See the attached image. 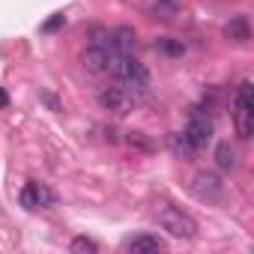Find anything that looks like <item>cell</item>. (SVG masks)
Returning <instances> with one entry per match:
<instances>
[{
	"instance_id": "cell-6",
	"label": "cell",
	"mask_w": 254,
	"mask_h": 254,
	"mask_svg": "<svg viewBox=\"0 0 254 254\" xmlns=\"http://www.w3.org/2000/svg\"><path fill=\"white\" fill-rule=\"evenodd\" d=\"M99 105L105 108V111H111V114H117V117H126L132 111V105H135V99L126 93L120 84L117 87H105L102 93H99Z\"/></svg>"
},
{
	"instance_id": "cell-17",
	"label": "cell",
	"mask_w": 254,
	"mask_h": 254,
	"mask_svg": "<svg viewBox=\"0 0 254 254\" xmlns=\"http://www.w3.org/2000/svg\"><path fill=\"white\" fill-rule=\"evenodd\" d=\"M126 141H129L132 147H141V150H153V144H150V141H144V135H141V132H129V138H126Z\"/></svg>"
},
{
	"instance_id": "cell-14",
	"label": "cell",
	"mask_w": 254,
	"mask_h": 254,
	"mask_svg": "<svg viewBox=\"0 0 254 254\" xmlns=\"http://www.w3.org/2000/svg\"><path fill=\"white\" fill-rule=\"evenodd\" d=\"M171 150H174V156H177V159H191V156L197 153V147L186 138V132L171 135Z\"/></svg>"
},
{
	"instance_id": "cell-8",
	"label": "cell",
	"mask_w": 254,
	"mask_h": 254,
	"mask_svg": "<svg viewBox=\"0 0 254 254\" xmlns=\"http://www.w3.org/2000/svg\"><path fill=\"white\" fill-rule=\"evenodd\" d=\"M108 63H111V51L102 48V45H90V48L81 54V66H84L90 75H105V72H108Z\"/></svg>"
},
{
	"instance_id": "cell-19",
	"label": "cell",
	"mask_w": 254,
	"mask_h": 254,
	"mask_svg": "<svg viewBox=\"0 0 254 254\" xmlns=\"http://www.w3.org/2000/svg\"><path fill=\"white\" fill-rule=\"evenodd\" d=\"M0 105H6V93L3 90H0Z\"/></svg>"
},
{
	"instance_id": "cell-15",
	"label": "cell",
	"mask_w": 254,
	"mask_h": 254,
	"mask_svg": "<svg viewBox=\"0 0 254 254\" xmlns=\"http://www.w3.org/2000/svg\"><path fill=\"white\" fill-rule=\"evenodd\" d=\"M69 251L72 254H99V245L93 239H87V236H75L72 245H69Z\"/></svg>"
},
{
	"instance_id": "cell-5",
	"label": "cell",
	"mask_w": 254,
	"mask_h": 254,
	"mask_svg": "<svg viewBox=\"0 0 254 254\" xmlns=\"http://www.w3.org/2000/svg\"><path fill=\"white\" fill-rule=\"evenodd\" d=\"M54 203H57V197H54V191H51L45 183L30 180V183L21 189V206H24V209H48V206H54Z\"/></svg>"
},
{
	"instance_id": "cell-1",
	"label": "cell",
	"mask_w": 254,
	"mask_h": 254,
	"mask_svg": "<svg viewBox=\"0 0 254 254\" xmlns=\"http://www.w3.org/2000/svg\"><path fill=\"white\" fill-rule=\"evenodd\" d=\"M108 72L117 78V84L129 93L132 99H141V96L150 93V72L144 69V63L135 60V54H114L111 51Z\"/></svg>"
},
{
	"instance_id": "cell-18",
	"label": "cell",
	"mask_w": 254,
	"mask_h": 254,
	"mask_svg": "<svg viewBox=\"0 0 254 254\" xmlns=\"http://www.w3.org/2000/svg\"><path fill=\"white\" fill-rule=\"evenodd\" d=\"M63 24H66V15H63V12H57L51 21H45V27H42V30H45V33H54V30H60Z\"/></svg>"
},
{
	"instance_id": "cell-3",
	"label": "cell",
	"mask_w": 254,
	"mask_h": 254,
	"mask_svg": "<svg viewBox=\"0 0 254 254\" xmlns=\"http://www.w3.org/2000/svg\"><path fill=\"white\" fill-rule=\"evenodd\" d=\"M233 126H236V135L242 141L251 138L254 132V102H251V84L242 81L236 87V96H233Z\"/></svg>"
},
{
	"instance_id": "cell-12",
	"label": "cell",
	"mask_w": 254,
	"mask_h": 254,
	"mask_svg": "<svg viewBox=\"0 0 254 254\" xmlns=\"http://www.w3.org/2000/svg\"><path fill=\"white\" fill-rule=\"evenodd\" d=\"M224 36L233 39V42H248L251 39V30H248V18L245 15H236L224 24Z\"/></svg>"
},
{
	"instance_id": "cell-7",
	"label": "cell",
	"mask_w": 254,
	"mask_h": 254,
	"mask_svg": "<svg viewBox=\"0 0 254 254\" xmlns=\"http://www.w3.org/2000/svg\"><path fill=\"white\" fill-rule=\"evenodd\" d=\"M186 138H189L197 150L212 141V120H209L203 111H194V114H191V120H189V126H186Z\"/></svg>"
},
{
	"instance_id": "cell-2",
	"label": "cell",
	"mask_w": 254,
	"mask_h": 254,
	"mask_svg": "<svg viewBox=\"0 0 254 254\" xmlns=\"http://www.w3.org/2000/svg\"><path fill=\"white\" fill-rule=\"evenodd\" d=\"M156 224L165 233H171L174 239H194L197 236V221L189 212H183V209H177L171 203H159L156 206Z\"/></svg>"
},
{
	"instance_id": "cell-11",
	"label": "cell",
	"mask_w": 254,
	"mask_h": 254,
	"mask_svg": "<svg viewBox=\"0 0 254 254\" xmlns=\"http://www.w3.org/2000/svg\"><path fill=\"white\" fill-rule=\"evenodd\" d=\"M126 251H132V254H159L162 251V239L153 236V233H141V236L126 242Z\"/></svg>"
},
{
	"instance_id": "cell-4",
	"label": "cell",
	"mask_w": 254,
	"mask_h": 254,
	"mask_svg": "<svg viewBox=\"0 0 254 254\" xmlns=\"http://www.w3.org/2000/svg\"><path fill=\"white\" fill-rule=\"evenodd\" d=\"M191 194L194 197H200V200H218L221 197V191H224V183L218 180V174H212V171H197L194 177H191Z\"/></svg>"
},
{
	"instance_id": "cell-10",
	"label": "cell",
	"mask_w": 254,
	"mask_h": 254,
	"mask_svg": "<svg viewBox=\"0 0 254 254\" xmlns=\"http://www.w3.org/2000/svg\"><path fill=\"white\" fill-rule=\"evenodd\" d=\"M135 45H138V33L132 27H117L111 33V51L114 54H135Z\"/></svg>"
},
{
	"instance_id": "cell-13",
	"label": "cell",
	"mask_w": 254,
	"mask_h": 254,
	"mask_svg": "<svg viewBox=\"0 0 254 254\" xmlns=\"http://www.w3.org/2000/svg\"><path fill=\"white\" fill-rule=\"evenodd\" d=\"M215 165H218L221 171H233V168H236V150L230 147V141H221V144L215 147Z\"/></svg>"
},
{
	"instance_id": "cell-16",
	"label": "cell",
	"mask_w": 254,
	"mask_h": 254,
	"mask_svg": "<svg viewBox=\"0 0 254 254\" xmlns=\"http://www.w3.org/2000/svg\"><path fill=\"white\" fill-rule=\"evenodd\" d=\"M159 51H165V54H171V57H180V54L186 51V45L177 42V39H159Z\"/></svg>"
},
{
	"instance_id": "cell-9",
	"label": "cell",
	"mask_w": 254,
	"mask_h": 254,
	"mask_svg": "<svg viewBox=\"0 0 254 254\" xmlns=\"http://www.w3.org/2000/svg\"><path fill=\"white\" fill-rule=\"evenodd\" d=\"M144 9L150 18L159 21H174L183 12V0H144Z\"/></svg>"
}]
</instances>
